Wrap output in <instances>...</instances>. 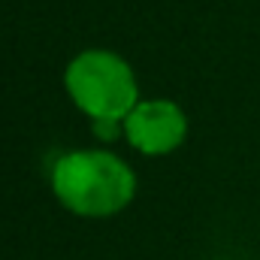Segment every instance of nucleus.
I'll return each instance as SVG.
<instances>
[{"label":"nucleus","instance_id":"3","mask_svg":"<svg viewBox=\"0 0 260 260\" xmlns=\"http://www.w3.org/2000/svg\"><path fill=\"white\" fill-rule=\"evenodd\" d=\"M121 133L130 142V148H136L139 154L148 157H160L176 151L185 136H188V115L179 103L154 97V100H139L130 115L121 121Z\"/></svg>","mask_w":260,"mask_h":260},{"label":"nucleus","instance_id":"2","mask_svg":"<svg viewBox=\"0 0 260 260\" xmlns=\"http://www.w3.org/2000/svg\"><path fill=\"white\" fill-rule=\"evenodd\" d=\"M64 88L76 109L97 124H121L139 103L133 67L109 49H85L64 70Z\"/></svg>","mask_w":260,"mask_h":260},{"label":"nucleus","instance_id":"1","mask_svg":"<svg viewBox=\"0 0 260 260\" xmlns=\"http://www.w3.org/2000/svg\"><path fill=\"white\" fill-rule=\"evenodd\" d=\"M52 194L82 218H112L136 197V173L106 148L67 151L52 167Z\"/></svg>","mask_w":260,"mask_h":260}]
</instances>
